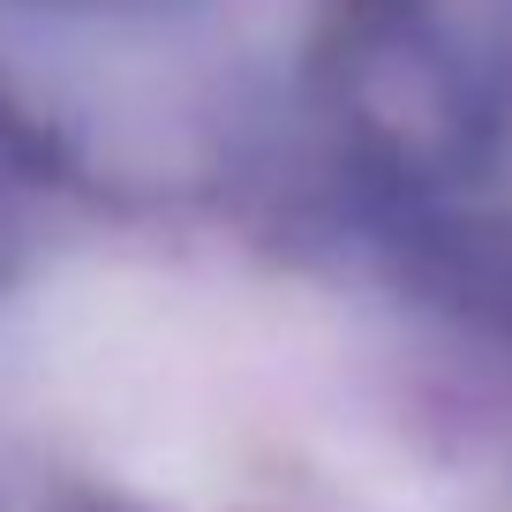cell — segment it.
I'll return each mask as SVG.
<instances>
[{"label":"cell","instance_id":"cell-1","mask_svg":"<svg viewBox=\"0 0 512 512\" xmlns=\"http://www.w3.org/2000/svg\"><path fill=\"white\" fill-rule=\"evenodd\" d=\"M31 8H144V0H31Z\"/></svg>","mask_w":512,"mask_h":512}]
</instances>
